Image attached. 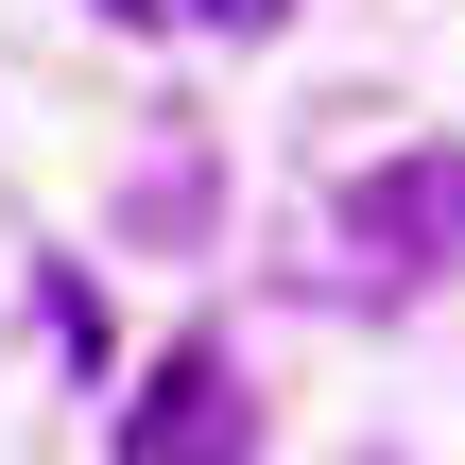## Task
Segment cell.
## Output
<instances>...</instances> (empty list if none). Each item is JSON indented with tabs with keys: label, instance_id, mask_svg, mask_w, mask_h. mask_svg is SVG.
<instances>
[{
	"label": "cell",
	"instance_id": "1",
	"mask_svg": "<svg viewBox=\"0 0 465 465\" xmlns=\"http://www.w3.org/2000/svg\"><path fill=\"white\" fill-rule=\"evenodd\" d=\"M345 242H362V259H397V276H414V259H449V242H465V155L414 138V155L345 173Z\"/></svg>",
	"mask_w": 465,
	"mask_h": 465
},
{
	"label": "cell",
	"instance_id": "2",
	"mask_svg": "<svg viewBox=\"0 0 465 465\" xmlns=\"http://www.w3.org/2000/svg\"><path fill=\"white\" fill-rule=\"evenodd\" d=\"M207 380H224L207 345H190V362H155V397H138V465H173V449H190V414H224Z\"/></svg>",
	"mask_w": 465,
	"mask_h": 465
},
{
	"label": "cell",
	"instance_id": "3",
	"mask_svg": "<svg viewBox=\"0 0 465 465\" xmlns=\"http://www.w3.org/2000/svg\"><path fill=\"white\" fill-rule=\"evenodd\" d=\"M207 17H224V35H276V17H293V0H207Z\"/></svg>",
	"mask_w": 465,
	"mask_h": 465
}]
</instances>
